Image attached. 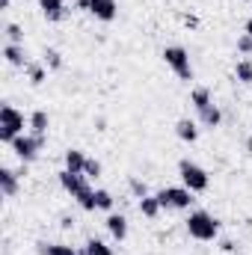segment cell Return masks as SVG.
<instances>
[{
  "mask_svg": "<svg viewBox=\"0 0 252 255\" xmlns=\"http://www.w3.org/2000/svg\"><path fill=\"white\" fill-rule=\"evenodd\" d=\"M187 232L196 241H214L220 235V220L211 217L208 211H193L187 217Z\"/></svg>",
  "mask_w": 252,
  "mask_h": 255,
  "instance_id": "cell-1",
  "label": "cell"
},
{
  "mask_svg": "<svg viewBox=\"0 0 252 255\" xmlns=\"http://www.w3.org/2000/svg\"><path fill=\"white\" fill-rule=\"evenodd\" d=\"M178 172H181V181H184V187H187L190 193H205L208 184H211L208 172H205L199 163H193V160H181V163H178Z\"/></svg>",
  "mask_w": 252,
  "mask_h": 255,
  "instance_id": "cell-2",
  "label": "cell"
},
{
  "mask_svg": "<svg viewBox=\"0 0 252 255\" xmlns=\"http://www.w3.org/2000/svg\"><path fill=\"white\" fill-rule=\"evenodd\" d=\"M21 130H24V116L12 104H3L0 107V139L12 142L15 136H21Z\"/></svg>",
  "mask_w": 252,
  "mask_h": 255,
  "instance_id": "cell-3",
  "label": "cell"
},
{
  "mask_svg": "<svg viewBox=\"0 0 252 255\" xmlns=\"http://www.w3.org/2000/svg\"><path fill=\"white\" fill-rule=\"evenodd\" d=\"M163 60H166V65L175 71V77H178V80H193L190 54L184 51V48H178V45H169V48L163 51Z\"/></svg>",
  "mask_w": 252,
  "mask_h": 255,
  "instance_id": "cell-4",
  "label": "cell"
},
{
  "mask_svg": "<svg viewBox=\"0 0 252 255\" xmlns=\"http://www.w3.org/2000/svg\"><path fill=\"white\" fill-rule=\"evenodd\" d=\"M12 151L24 160V163H30V160H36L39 157V151L45 148V136H33V133H21V136H15L12 142Z\"/></svg>",
  "mask_w": 252,
  "mask_h": 255,
  "instance_id": "cell-5",
  "label": "cell"
},
{
  "mask_svg": "<svg viewBox=\"0 0 252 255\" xmlns=\"http://www.w3.org/2000/svg\"><path fill=\"white\" fill-rule=\"evenodd\" d=\"M157 199H160L163 208H175V211H184V208L193 205V193L187 187H163L157 193Z\"/></svg>",
  "mask_w": 252,
  "mask_h": 255,
  "instance_id": "cell-6",
  "label": "cell"
},
{
  "mask_svg": "<svg viewBox=\"0 0 252 255\" xmlns=\"http://www.w3.org/2000/svg\"><path fill=\"white\" fill-rule=\"evenodd\" d=\"M60 184H63V190L71 193L74 199H77L80 193L89 190V184H86V175H83V172H68V169H63V172H60Z\"/></svg>",
  "mask_w": 252,
  "mask_h": 255,
  "instance_id": "cell-7",
  "label": "cell"
},
{
  "mask_svg": "<svg viewBox=\"0 0 252 255\" xmlns=\"http://www.w3.org/2000/svg\"><path fill=\"white\" fill-rule=\"evenodd\" d=\"M89 12L98 21H113L119 9H116V0H89Z\"/></svg>",
  "mask_w": 252,
  "mask_h": 255,
  "instance_id": "cell-8",
  "label": "cell"
},
{
  "mask_svg": "<svg viewBox=\"0 0 252 255\" xmlns=\"http://www.w3.org/2000/svg\"><path fill=\"white\" fill-rule=\"evenodd\" d=\"M39 9L48 21H63L65 18V0H39Z\"/></svg>",
  "mask_w": 252,
  "mask_h": 255,
  "instance_id": "cell-9",
  "label": "cell"
},
{
  "mask_svg": "<svg viewBox=\"0 0 252 255\" xmlns=\"http://www.w3.org/2000/svg\"><path fill=\"white\" fill-rule=\"evenodd\" d=\"M107 232H110L116 241H125L127 238V220L122 214H110V217H107Z\"/></svg>",
  "mask_w": 252,
  "mask_h": 255,
  "instance_id": "cell-10",
  "label": "cell"
},
{
  "mask_svg": "<svg viewBox=\"0 0 252 255\" xmlns=\"http://www.w3.org/2000/svg\"><path fill=\"white\" fill-rule=\"evenodd\" d=\"M0 190H3L6 199H12V196L18 193V175H15L12 169H6V166L0 169Z\"/></svg>",
  "mask_w": 252,
  "mask_h": 255,
  "instance_id": "cell-11",
  "label": "cell"
},
{
  "mask_svg": "<svg viewBox=\"0 0 252 255\" xmlns=\"http://www.w3.org/2000/svg\"><path fill=\"white\" fill-rule=\"evenodd\" d=\"M83 166H86V154L80 148H68L65 151V169L68 172H83Z\"/></svg>",
  "mask_w": 252,
  "mask_h": 255,
  "instance_id": "cell-12",
  "label": "cell"
},
{
  "mask_svg": "<svg viewBox=\"0 0 252 255\" xmlns=\"http://www.w3.org/2000/svg\"><path fill=\"white\" fill-rule=\"evenodd\" d=\"M160 208H163V205H160L157 196H142V199H139V214L148 217V220H154V217L160 214Z\"/></svg>",
  "mask_w": 252,
  "mask_h": 255,
  "instance_id": "cell-13",
  "label": "cell"
},
{
  "mask_svg": "<svg viewBox=\"0 0 252 255\" xmlns=\"http://www.w3.org/2000/svg\"><path fill=\"white\" fill-rule=\"evenodd\" d=\"M199 119H202V125L205 128H217L220 122H223V113H220L217 104H208L205 110H199Z\"/></svg>",
  "mask_w": 252,
  "mask_h": 255,
  "instance_id": "cell-14",
  "label": "cell"
},
{
  "mask_svg": "<svg viewBox=\"0 0 252 255\" xmlns=\"http://www.w3.org/2000/svg\"><path fill=\"white\" fill-rule=\"evenodd\" d=\"M30 133H33V136H45V133H48V113H45V110H36V113L30 116Z\"/></svg>",
  "mask_w": 252,
  "mask_h": 255,
  "instance_id": "cell-15",
  "label": "cell"
},
{
  "mask_svg": "<svg viewBox=\"0 0 252 255\" xmlns=\"http://www.w3.org/2000/svg\"><path fill=\"white\" fill-rule=\"evenodd\" d=\"M39 253L42 255H86V250L77 253L74 247H65V244H39Z\"/></svg>",
  "mask_w": 252,
  "mask_h": 255,
  "instance_id": "cell-16",
  "label": "cell"
},
{
  "mask_svg": "<svg viewBox=\"0 0 252 255\" xmlns=\"http://www.w3.org/2000/svg\"><path fill=\"white\" fill-rule=\"evenodd\" d=\"M3 57L9 65H27V57H24V48L21 45H6L3 48Z\"/></svg>",
  "mask_w": 252,
  "mask_h": 255,
  "instance_id": "cell-17",
  "label": "cell"
},
{
  "mask_svg": "<svg viewBox=\"0 0 252 255\" xmlns=\"http://www.w3.org/2000/svg\"><path fill=\"white\" fill-rule=\"evenodd\" d=\"M175 133H178L184 142H196V136H199V130H196V122H190V119H181V122L175 125Z\"/></svg>",
  "mask_w": 252,
  "mask_h": 255,
  "instance_id": "cell-18",
  "label": "cell"
},
{
  "mask_svg": "<svg viewBox=\"0 0 252 255\" xmlns=\"http://www.w3.org/2000/svg\"><path fill=\"white\" fill-rule=\"evenodd\" d=\"M190 101H193V107H196V113H199V110H205L208 104H214V101H211V92H208L205 86H199V89H193V95H190Z\"/></svg>",
  "mask_w": 252,
  "mask_h": 255,
  "instance_id": "cell-19",
  "label": "cell"
},
{
  "mask_svg": "<svg viewBox=\"0 0 252 255\" xmlns=\"http://www.w3.org/2000/svg\"><path fill=\"white\" fill-rule=\"evenodd\" d=\"M86 255H113V250L104 244V241H98V238H92V241H86Z\"/></svg>",
  "mask_w": 252,
  "mask_h": 255,
  "instance_id": "cell-20",
  "label": "cell"
},
{
  "mask_svg": "<svg viewBox=\"0 0 252 255\" xmlns=\"http://www.w3.org/2000/svg\"><path fill=\"white\" fill-rule=\"evenodd\" d=\"M235 77H238L241 83H252V63H250V60H241V63H238Z\"/></svg>",
  "mask_w": 252,
  "mask_h": 255,
  "instance_id": "cell-21",
  "label": "cell"
},
{
  "mask_svg": "<svg viewBox=\"0 0 252 255\" xmlns=\"http://www.w3.org/2000/svg\"><path fill=\"white\" fill-rule=\"evenodd\" d=\"M45 65H48V68H54V71H57V68H63V54H60V51H54V48H48V51H45Z\"/></svg>",
  "mask_w": 252,
  "mask_h": 255,
  "instance_id": "cell-22",
  "label": "cell"
},
{
  "mask_svg": "<svg viewBox=\"0 0 252 255\" xmlns=\"http://www.w3.org/2000/svg\"><path fill=\"white\" fill-rule=\"evenodd\" d=\"M77 202H80V208L83 211H98V205H95V190H86L77 196Z\"/></svg>",
  "mask_w": 252,
  "mask_h": 255,
  "instance_id": "cell-23",
  "label": "cell"
},
{
  "mask_svg": "<svg viewBox=\"0 0 252 255\" xmlns=\"http://www.w3.org/2000/svg\"><path fill=\"white\" fill-rule=\"evenodd\" d=\"M95 205H98V211H110L113 208V196L107 190H95Z\"/></svg>",
  "mask_w": 252,
  "mask_h": 255,
  "instance_id": "cell-24",
  "label": "cell"
},
{
  "mask_svg": "<svg viewBox=\"0 0 252 255\" xmlns=\"http://www.w3.org/2000/svg\"><path fill=\"white\" fill-rule=\"evenodd\" d=\"M6 36H9V45H21L24 42V30L18 24H6Z\"/></svg>",
  "mask_w": 252,
  "mask_h": 255,
  "instance_id": "cell-25",
  "label": "cell"
},
{
  "mask_svg": "<svg viewBox=\"0 0 252 255\" xmlns=\"http://www.w3.org/2000/svg\"><path fill=\"white\" fill-rule=\"evenodd\" d=\"M27 74H30V83H36V86L45 80V68L42 65H27Z\"/></svg>",
  "mask_w": 252,
  "mask_h": 255,
  "instance_id": "cell-26",
  "label": "cell"
},
{
  "mask_svg": "<svg viewBox=\"0 0 252 255\" xmlns=\"http://www.w3.org/2000/svg\"><path fill=\"white\" fill-rule=\"evenodd\" d=\"M83 175H86V178H98V175H101V163H98V160H89V157H86Z\"/></svg>",
  "mask_w": 252,
  "mask_h": 255,
  "instance_id": "cell-27",
  "label": "cell"
},
{
  "mask_svg": "<svg viewBox=\"0 0 252 255\" xmlns=\"http://www.w3.org/2000/svg\"><path fill=\"white\" fill-rule=\"evenodd\" d=\"M238 51H241V54H252V36L244 33V36L238 39Z\"/></svg>",
  "mask_w": 252,
  "mask_h": 255,
  "instance_id": "cell-28",
  "label": "cell"
},
{
  "mask_svg": "<svg viewBox=\"0 0 252 255\" xmlns=\"http://www.w3.org/2000/svg\"><path fill=\"white\" fill-rule=\"evenodd\" d=\"M127 184H130V190L136 193V196H139V199H142V196H148V193H145V184H142V181H139V178H130V181H127Z\"/></svg>",
  "mask_w": 252,
  "mask_h": 255,
  "instance_id": "cell-29",
  "label": "cell"
},
{
  "mask_svg": "<svg viewBox=\"0 0 252 255\" xmlns=\"http://www.w3.org/2000/svg\"><path fill=\"white\" fill-rule=\"evenodd\" d=\"M60 226H63V229H71V226H74V220H71V217H63V220H60Z\"/></svg>",
  "mask_w": 252,
  "mask_h": 255,
  "instance_id": "cell-30",
  "label": "cell"
},
{
  "mask_svg": "<svg viewBox=\"0 0 252 255\" xmlns=\"http://www.w3.org/2000/svg\"><path fill=\"white\" fill-rule=\"evenodd\" d=\"M74 6H77V9H86V12H89V0H74Z\"/></svg>",
  "mask_w": 252,
  "mask_h": 255,
  "instance_id": "cell-31",
  "label": "cell"
},
{
  "mask_svg": "<svg viewBox=\"0 0 252 255\" xmlns=\"http://www.w3.org/2000/svg\"><path fill=\"white\" fill-rule=\"evenodd\" d=\"M184 24H187V27H199V18H190V15H187V18H184Z\"/></svg>",
  "mask_w": 252,
  "mask_h": 255,
  "instance_id": "cell-32",
  "label": "cell"
},
{
  "mask_svg": "<svg viewBox=\"0 0 252 255\" xmlns=\"http://www.w3.org/2000/svg\"><path fill=\"white\" fill-rule=\"evenodd\" d=\"M247 36H252V18L247 21Z\"/></svg>",
  "mask_w": 252,
  "mask_h": 255,
  "instance_id": "cell-33",
  "label": "cell"
},
{
  "mask_svg": "<svg viewBox=\"0 0 252 255\" xmlns=\"http://www.w3.org/2000/svg\"><path fill=\"white\" fill-rule=\"evenodd\" d=\"M247 148H250V151H252V136H250V142H247Z\"/></svg>",
  "mask_w": 252,
  "mask_h": 255,
  "instance_id": "cell-34",
  "label": "cell"
},
{
  "mask_svg": "<svg viewBox=\"0 0 252 255\" xmlns=\"http://www.w3.org/2000/svg\"><path fill=\"white\" fill-rule=\"evenodd\" d=\"M6 6H9V0H3V9H6Z\"/></svg>",
  "mask_w": 252,
  "mask_h": 255,
  "instance_id": "cell-35",
  "label": "cell"
}]
</instances>
